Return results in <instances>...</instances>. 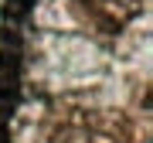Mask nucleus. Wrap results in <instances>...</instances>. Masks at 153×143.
<instances>
[{
	"instance_id": "nucleus-1",
	"label": "nucleus",
	"mask_w": 153,
	"mask_h": 143,
	"mask_svg": "<svg viewBox=\"0 0 153 143\" xmlns=\"http://www.w3.org/2000/svg\"><path fill=\"white\" fill-rule=\"evenodd\" d=\"M17 102H21V85L10 78H0V119H10Z\"/></svg>"
},
{
	"instance_id": "nucleus-2",
	"label": "nucleus",
	"mask_w": 153,
	"mask_h": 143,
	"mask_svg": "<svg viewBox=\"0 0 153 143\" xmlns=\"http://www.w3.org/2000/svg\"><path fill=\"white\" fill-rule=\"evenodd\" d=\"M17 75H21V51L4 48V51H0V78L17 82Z\"/></svg>"
},
{
	"instance_id": "nucleus-3",
	"label": "nucleus",
	"mask_w": 153,
	"mask_h": 143,
	"mask_svg": "<svg viewBox=\"0 0 153 143\" xmlns=\"http://www.w3.org/2000/svg\"><path fill=\"white\" fill-rule=\"evenodd\" d=\"M34 7V0H7V10H10V17H24Z\"/></svg>"
},
{
	"instance_id": "nucleus-4",
	"label": "nucleus",
	"mask_w": 153,
	"mask_h": 143,
	"mask_svg": "<svg viewBox=\"0 0 153 143\" xmlns=\"http://www.w3.org/2000/svg\"><path fill=\"white\" fill-rule=\"evenodd\" d=\"M4 48L21 51V34H14V28H4Z\"/></svg>"
},
{
	"instance_id": "nucleus-5",
	"label": "nucleus",
	"mask_w": 153,
	"mask_h": 143,
	"mask_svg": "<svg viewBox=\"0 0 153 143\" xmlns=\"http://www.w3.org/2000/svg\"><path fill=\"white\" fill-rule=\"evenodd\" d=\"M0 143H7V119H0Z\"/></svg>"
}]
</instances>
